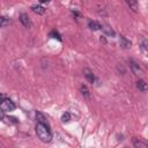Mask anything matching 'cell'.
<instances>
[{"instance_id":"obj_13","label":"cell","mask_w":148,"mask_h":148,"mask_svg":"<svg viewBox=\"0 0 148 148\" xmlns=\"http://www.w3.org/2000/svg\"><path fill=\"white\" fill-rule=\"evenodd\" d=\"M102 30H103L104 35H108V36H110V37H114V35H116L114 30H113L112 28H110L109 25H104V27L102 28Z\"/></svg>"},{"instance_id":"obj_4","label":"cell","mask_w":148,"mask_h":148,"mask_svg":"<svg viewBox=\"0 0 148 148\" xmlns=\"http://www.w3.org/2000/svg\"><path fill=\"white\" fill-rule=\"evenodd\" d=\"M1 119L6 123V124H9V125H14V124H17L18 123V119L17 118H15V117H6L5 114H3V111H1Z\"/></svg>"},{"instance_id":"obj_18","label":"cell","mask_w":148,"mask_h":148,"mask_svg":"<svg viewBox=\"0 0 148 148\" xmlns=\"http://www.w3.org/2000/svg\"><path fill=\"white\" fill-rule=\"evenodd\" d=\"M49 36H50L51 38H54V39H58L59 42H61V37H60V35H59V34H58V31H56V30L51 31Z\"/></svg>"},{"instance_id":"obj_6","label":"cell","mask_w":148,"mask_h":148,"mask_svg":"<svg viewBox=\"0 0 148 148\" xmlns=\"http://www.w3.org/2000/svg\"><path fill=\"white\" fill-rule=\"evenodd\" d=\"M120 46H121L123 49H125V50H128V49H131V46H132V42L128 40L125 36H120Z\"/></svg>"},{"instance_id":"obj_9","label":"cell","mask_w":148,"mask_h":148,"mask_svg":"<svg viewBox=\"0 0 148 148\" xmlns=\"http://www.w3.org/2000/svg\"><path fill=\"white\" fill-rule=\"evenodd\" d=\"M133 145H134L135 148H148V143H146L142 140L136 139V138L133 139Z\"/></svg>"},{"instance_id":"obj_2","label":"cell","mask_w":148,"mask_h":148,"mask_svg":"<svg viewBox=\"0 0 148 148\" xmlns=\"http://www.w3.org/2000/svg\"><path fill=\"white\" fill-rule=\"evenodd\" d=\"M0 108H1V111L9 112V111L15 110L16 105H15V103L10 98H5V96L1 95V104H0Z\"/></svg>"},{"instance_id":"obj_15","label":"cell","mask_w":148,"mask_h":148,"mask_svg":"<svg viewBox=\"0 0 148 148\" xmlns=\"http://www.w3.org/2000/svg\"><path fill=\"white\" fill-rule=\"evenodd\" d=\"M9 23H10V20H9V17L8 16H1V18H0V27L1 28H6L7 25H9Z\"/></svg>"},{"instance_id":"obj_19","label":"cell","mask_w":148,"mask_h":148,"mask_svg":"<svg viewBox=\"0 0 148 148\" xmlns=\"http://www.w3.org/2000/svg\"><path fill=\"white\" fill-rule=\"evenodd\" d=\"M61 120H62L64 123H68V121L71 120V113H69V112H65V113L62 114V117H61Z\"/></svg>"},{"instance_id":"obj_7","label":"cell","mask_w":148,"mask_h":148,"mask_svg":"<svg viewBox=\"0 0 148 148\" xmlns=\"http://www.w3.org/2000/svg\"><path fill=\"white\" fill-rule=\"evenodd\" d=\"M88 27L91 29V30H94V31H96V30H101L103 27L101 25V23H98L97 21H94V20H90L89 22H88Z\"/></svg>"},{"instance_id":"obj_5","label":"cell","mask_w":148,"mask_h":148,"mask_svg":"<svg viewBox=\"0 0 148 148\" xmlns=\"http://www.w3.org/2000/svg\"><path fill=\"white\" fill-rule=\"evenodd\" d=\"M83 73H84V77L87 79L88 82H90V83H94L95 82V75H94V73L89 68H84L83 69Z\"/></svg>"},{"instance_id":"obj_14","label":"cell","mask_w":148,"mask_h":148,"mask_svg":"<svg viewBox=\"0 0 148 148\" xmlns=\"http://www.w3.org/2000/svg\"><path fill=\"white\" fill-rule=\"evenodd\" d=\"M130 66H131V69H132L133 74L139 75V74L141 73V68H140V67H139V65H138V64H135L134 61H131V62H130Z\"/></svg>"},{"instance_id":"obj_17","label":"cell","mask_w":148,"mask_h":148,"mask_svg":"<svg viewBox=\"0 0 148 148\" xmlns=\"http://www.w3.org/2000/svg\"><path fill=\"white\" fill-rule=\"evenodd\" d=\"M140 46H141V50L142 51H148V40L142 37L140 39Z\"/></svg>"},{"instance_id":"obj_16","label":"cell","mask_w":148,"mask_h":148,"mask_svg":"<svg viewBox=\"0 0 148 148\" xmlns=\"http://www.w3.org/2000/svg\"><path fill=\"white\" fill-rule=\"evenodd\" d=\"M126 3L130 9H132L133 12H138V1H126Z\"/></svg>"},{"instance_id":"obj_11","label":"cell","mask_w":148,"mask_h":148,"mask_svg":"<svg viewBox=\"0 0 148 148\" xmlns=\"http://www.w3.org/2000/svg\"><path fill=\"white\" fill-rule=\"evenodd\" d=\"M136 88L140 91H147L148 90V84L143 80H139V81H136Z\"/></svg>"},{"instance_id":"obj_3","label":"cell","mask_w":148,"mask_h":148,"mask_svg":"<svg viewBox=\"0 0 148 148\" xmlns=\"http://www.w3.org/2000/svg\"><path fill=\"white\" fill-rule=\"evenodd\" d=\"M20 22L22 23V25H23L24 28L30 29V28L32 27L31 18H30V17H29V15H28V14H25V13H23V14H21V15H20Z\"/></svg>"},{"instance_id":"obj_1","label":"cell","mask_w":148,"mask_h":148,"mask_svg":"<svg viewBox=\"0 0 148 148\" xmlns=\"http://www.w3.org/2000/svg\"><path fill=\"white\" fill-rule=\"evenodd\" d=\"M36 134L43 142H50L52 140V133L49 125L37 123L36 124Z\"/></svg>"},{"instance_id":"obj_8","label":"cell","mask_w":148,"mask_h":148,"mask_svg":"<svg viewBox=\"0 0 148 148\" xmlns=\"http://www.w3.org/2000/svg\"><path fill=\"white\" fill-rule=\"evenodd\" d=\"M31 9H32V12L36 13L37 15H43V14L45 13V8H44L43 6H40V5H32V6H31Z\"/></svg>"},{"instance_id":"obj_10","label":"cell","mask_w":148,"mask_h":148,"mask_svg":"<svg viewBox=\"0 0 148 148\" xmlns=\"http://www.w3.org/2000/svg\"><path fill=\"white\" fill-rule=\"evenodd\" d=\"M36 119H37V123H42V124L49 125L46 117H45V116H44L42 112H39V111H37V112H36Z\"/></svg>"},{"instance_id":"obj_12","label":"cell","mask_w":148,"mask_h":148,"mask_svg":"<svg viewBox=\"0 0 148 148\" xmlns=\"http://www.w3.org/2000/svg\"><path fill=\"white\" fill-rule=\"evenodd\" d=\"M80 92H81V95H82L84 98H87V99L90 97L89 89H88V87H87L86 84H81V87H80Z\"/></svg>"}]
</instances>
